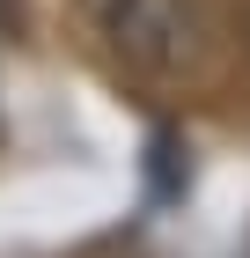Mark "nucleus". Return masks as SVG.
Segmentation results:
<instances>
[{"instance_id":"f257e3e1","label":"nucleus","mask_w":250,"mask_h":258,"mask_svg":"<svg viewBox=\"0 0 250 258\" xmlns=\"http://www.w3.org/2000/svg\"><path fill=\"white\" fill-rule=\"evenodd\" d=\"M81 22L140 81H192L206 67V8L199 0H81Z\"/></svg>"},{"instance_id":"f03ea898","label":"nucleus","mask_w":250,"mask_h":258,"mask_svg":"<svg viewBox=\"0 0 250 258\" xmlns=\"http://www.w3.org/2000/svg\"><path fill=\"white\" fill-rule=\"evenodd\" d=\"M243 44H250V8H243Z\"/></svg>"}]
</instances>
